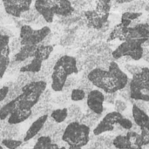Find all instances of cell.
I'll list each match as a JSON object with an SVG mask.
<instances>
[{
	"label": "cell",
	"mask_w": 149,
	"mask_h": 149,
	"mask_svg": "<svg viewBox=\"0 0 149 149\" xmlns=\"http://www.w3.org/2000/svg\"><path fill=\"white\" fill-rule=\"evenodd\" d=\"M47 83L45 80L31 81L21 87V93L16 97L17 107L32 110L46 91Z\"/></svg>",
	"instance_id": "cell-1"
},
{
	"label": "cell",
	"mask_w": 149,
	"mask_h": 149,
	"mask_svg": "<svg viewBox=\"0 0 149 149\" xmlns=\"http://www.w3.org/2000/svg\"><path fill=\"white\" fill-rule=\"evenodd\" d=\"M90 132V127L86 124L73 121L66 126L62 134V141L68 146L83 148L89 142Z\"/></svg>",
	"instance_id": "cell-2"
},
{
	"label": "cell",
	"mask_w": 149,
	"mask_h": 149,
	"mask_svg": "<svg viewBox=\"0 0 149 149\" xmlns=\"http://www.w3.org/2000/svg\"><path fill=\"white\" fill-rule=\"evenodd\" d=\"M145 40L146 39H129L123 41L114 51L112 52V56L114 61L123 56H129L134 61L141 59L143 54L142 44Z\"/></svg>",
	"instance_id": "cell-3"
},
{
	"label": "cell",
	"mask_w": 149,
	"mask_h": 149,
	"mask_svg": "<svg viewBox=\"0 0 149 149\" xmlns=\"http://www.w3.org/2000/svg\"><path fill=\"white\" fill-rule=\"evenodd\" d=\"M87 79L93 86L104 91L106 93L110 94L117 92L108 70L95 67L87 73Z\"/></svg>",
	"instance_id": "cell-4"
},
{
	"label": "cell",
	"mask_w": 149,
	"mask_h": 149,
	"mask_svg": "<svg viewBox=\"0 0 149 149\" xmlns=\"http://www.w3.org/2000/svg\"><path fill=\"white\" fill-rule=\"evenodd\" d=\"M50 33L51 29L46 25L38 30H34L31 25L24 24L20 27L19 39L21 45H38Z\"/></svg>",
	"instance_id": "cell-5"
},
{
	"label": "cell",
	"mask_w": 149,
	"mask_h": 149,
	"mask_svg": "<svg viewBox=\"0 0 149 149\" xmlns=\"http://www.w3.org/2000/svg\"><path fill=\"white\" fill-rule=\"evenodd\" d=\"M107 70L109 72V74L112 78L113 83L117 92L123 90L125 87H127V86L129 83L128 76L127 75L126 72H124L120 69L119 64L116 61H114V60L112 61L110 63Z\"/></svg>",
	"instance_id": "cell-6"
},
{
	"label": "cell",
	"mask_w": 149,
	"mask_h": 149,
	"mask_svg": "<svg viewBox=\"0 0 149 149\" xmlns=\"http://www.w3.org/2000/svg\"><path fill=\"white\" fill-rule=\"evenodd\" d=\"M58 2L59 0H36L34 7L47 23H51L53 20Z\"/></svg>",
	"instance_id": "cell-7"
},
{
	"label": "cell",
	"mask_w": 149,
	"mask_h": 149,
	"mask_svg": "<svg viewBox=\"0 0 149 149\" xmlns=\"http://www.w3.org/2000/svg\"><path fill=\"white\" fill-rule=\"evenodd\" d=\"M149 38V24L142 22L135 26H128L124 29L123 41L129 39H148Z\"/></svg>",
	"instance_id": "cell-8"
},
{
	"label": "cell",
	"mask_w": 149,
	"mask_h": 149,
	"mask_svg": "<svg viewBox=\"0 0 149 149\" xmlns=\"http://www.w3.org/2000/svg\"><path fill=\"white\" fill-rule=\"evenodd\" d=\"M106 98L104 93L99 89L91 90L86 97L88 108L95 114H101L104 111V101Z\"/></svg>",
	"instance_id": "cell-9"
},
{
	"label": "cell",
	"mask_w": 149,
	"mask_h": 149,
	"mask_svg": "<svg viewBox=\"0 0 149 149\" xmlns=\"http://www.w3.org/2000/svg\"><path fill=\"white\" fill-rule=\"evenodd\" d=\"M69 76L57 64H55L52 72V89L54 92H61L65 88L66 79Z\"/></svg>",
	"instance_id": "cell-10"
},
{
	"label": "cell",
	"mask_w": 149,
	"mask_h": 149,
	"mask_svg": "<svg viewBox=\"0 0 149 149\" xmlns=\"http://www.w3.org/2000/svg\"><path fill=\"white\" fill-rule=\"evenodd\" d=\"M129 84V96L132 100L143 101V102H149V93L142 88V86L139 84L136 79L130 80Z\"/></svg>",
	"instance_id": "cell-11"
},
{
	"label": "cell",
	"mask_w": 149,
	"mask_h": 149,
	"mask_svg": "<svg viewBox=\"0 0 149 149\" xmlns=\"http://www.w3.org/2000/svg\"><path fill=\"white\" fill-rule=\"evenodd\" d=\"M47 120H48L47 114H43V115L39 116L37 120H35L32 122V124L30 126L28 130L26 131V133L24 136V141L27 142V141L32 140L33 138H35L38 134V133L43 129L45 123L47 122Z\"/></svg>",
	"instance_id": "cell-12"
},
{
	"label": "cell",
	"mask_w": 149,
	"mask_h": 149,
	"mask_svg": "<svg viewBox=\"0 0 149 149\" xmlns=\"http://www.w3.org/2000/svg\"><path fill=\"white\" fill-rule=\"evenodd\" d=\"M56 64L58 65L66 72L68 76H72L79 72V70L77 67V59L74 57L68 56V55L61 56L58 59Z\"/></svg>",
	"instance_id": "cell-13"
},
{
	"label": "cell",
	"mask_w": 149,
	"mask_h": 149,
	"mask_svg": "<svg viewBox=\"0 0 149 149\" xmlns=\"http://www.w3.org/2000/svg\"><path fill=\"white\" fill-rule=\"evenodd\" d=\"M86 24L89 28H93L95 30H101L104 24L107 23L105 22L102 17L97 13L95 10H89L84 12Z\"/></svg>",
	"instance_id": "cell-14"
},
{
	"label": "cell",
	"mask_w": 149,
	"mask_h": 149,
	"mask_svg": "<svg viewBox=\"0 0 149 149\" xmlns=\"http://www.w3.org/2000/svg\"><path fill=\"white\" fill-rule=\"evenodd\" d=\"M32 114V110H28V109H24L20 107H17L11 114L8 117L7 122L9 125L15 126L17 124H20L22 122H24L27 120L31 115Z\"/></svg>",
	"instance_id": "cell-15"
},
{
	"label": "cell",
	"mask_w": 149,
	"mask_h": 149,
	"mask_svg": "<svg viewBox=\"0 0 149 149\" xmlns=\"http://www.w3.org/2000/svg\"><path fill=\"white\" fill-rule=\"evenodd\" d=\"M132 113L134 120L136 123V125L141 129L145 128L149 131V115H148V113L137 105L133 106Z\"/></svg>",
	"instance_id": "cell-16"
},
{
	"label": "cell",
	"mask_w": 149,
	"mask_h": 149,
	"mask_svg": "<svg viewBox=\"0 0 149 149\" xmlns=\"http://www.w3.org/2000/svg\"><path fill=\"white\" fill-rule=\"evenodd\" d=\"M38 45H21L19 51L15 53L13 60L22 63L29 58H33Z\"/></svg>",
	"instance_id": "cell-17"
},
{
	"label": "cell",
	"mask_w": 149,
	"mask_h": 149,
	"mask_svg": "<svg viewBox=\"0 0 149 149\" xmlns=\"http://www.w3.org/2000/svg\"><path fill=\"white\" fill-rule=\"evenodd\" d=\"M112 9V0H97L95 10L105 22L109 20L110 10Z\"/></svg>",
	"instance_id": "cell-18"
},
{
	"label": "cell",
	"mask_w": 149,
	"mask_h": 149,
	"mask_svg": "<svg viewBox=\"0 0 149 149\" xmlns=\"http://www.w3.org/2000/svg\"><path fill=\"white\" fill-rule=\"evenodd\" d=\"M42 65H43V61H41L40 59L33 57L31 58V60L28 64L20 66L19 72H32V73H37V72H39L41 71Z\"/></svg>",
	"instance_id": "cell-19"
},
{
	"label": "cell",
	"mask_w": 149,
	"mask_h": 149,
	"mask_svg": "<svg viewBox=\"0 0 149 149\" xmlns=\"http://www.w3.org/2000/svg\"><path fill=\"white\" fill-rule=\"evenodd\" d=\"M5 12L13 17H21L22 12L17 5V0H1Z\"/></svg>",
	"instance_id": "cell-20"
},
{
	"label": "cell",
	"mask_w": 149,
	"mask_h": 149,
	"mask_svg": "<svg viewBox=\"0 0 149 149\" xmlns=\"http://www.w3.org/2000/svg\"><path fill=\"white\" fill-rule=\"evenodd\" d=\"M52 51H53V46L51 45H38L34 53V57L44 62L50 58V55L52 52Z\"/></svg>",
	"instance_id": "cell-21"
},
{
	"label": "cell",
	"mask_w": 149,
	"mask_h": 149,
	"mask_svg": "<svg viewBox=\"0 0 149 149\" xmlns=\"http://www.w3.org/2000/svg\"><path fill=\"white\" fill-rule=\"evenodd\" d=\"M133 77L139 81L141 86L143 87L144 90L149 93V68L148 67H142L141 70L137 72L136 74L133 75Z\"/></svg>",
	"instance_id": "cell-22"
},
{
	"label": "cell",
	"mask_w": 149,
	"mask_h": 149,
	"mask_svg": "<svg viewBox=\"0 0 149 149\" xmlns=\"http://www.w3.org/2000/svg\"><path fill=\"white\" fill-rule=\"evenodd\" d=\"M17 107V103L16 98L6 102L3 106L0 107V120H7L11 113Z\"/></svg>",
	"instance_id": "cell-23"
},
{
	"label": "cell",
	"mask_w": 149,
	"mask_h": 149,
	"mask_svg": "<svg viewBox=\"0 0 149 149\" xmlns=\"http://www.w3.org/2000/svg\"><path fill=\"white\" fill-rule=\"evenodd\" d=\"M147 2L144 0H134L130 3L121 4V10L123 11H133V12H141L145 8Z\"/></svg>",
	"instance_id": "cell-24"
},
{
	"label": "cell",
	"mask_w": 149,
	"mask_h": 149,
	"mask_svg": "<svg viewBox=\"0 0 149 149\" xmlns=\"http://www.w3.org/2000/svg\"><path fill=\"white\" fill-rule=\"evenodd\" d=\"M126 136L129 142L127 149H142L143 144H142L140 134H138L136 132L130 131L127 134Z\"/></svg>",
	"instance_id": "cell-25"
},
{
	"label": "cell",
	"mask_w": 149,
	"mask_h": 149,
	"mask_svg": "<svg viewBox=\"0 0 149 149\" xmlns=\"http://www.w3.org/2000/svg\"><path fill=\"white\" fill-rule=\"evenodd\" d=\"M142 16V12H133V11H124L120 17V24L125 27H128L132 21L140 18Z\"/></svg>",
	"instance_id": "cell-26"
},
{
	"label": "cell",
	"mask_w": 149,
	"mask_h": 149,
	"mask_svg": "<svg viewBox=\"0 0 149 149\" xmlns=\"http://www.w3.org/2000/svg\"><path fill=\"white\" fill-rule=\"evenodd\" d=\"M114 129V126L107 123V121H105L104 120H101L100 122H99V124L95 127V128L93 129V134L95 136H99L104 133L107 132H111Z\"/></svg>",
	"instance_id": "cell-27"
},
{
	"label": "cell",
	"mask_w": 149,
	"mask_h": 149,
	"mask_svg": "<svg viewBox=\"0 0 149 149\" xmlns=\"http://www.w3.org/2000/svg\"><path fill=\"white\" fill-rule=\"evenodd\" d=\"M68 116L67 108H60L55 109L51 113V118L57 123H63Z\"/></svg>",
	"instance_id": "cell-28"
},
{
	"label": "cell",
	"mask_w": 149,
	"mask_h": 149,
	"mask_svg": "<svg viewBox=\"0 0 149 149\" xmlns=\"http://www.w3.org/2000/svg\"><path fill=\"white\" fill-rule=\"evenodd\" d=\"M126 27L124 25H122L120 23L116 24L114 26V28L113 29V31H111V33L109 34V37L107 38V42L115 40V39H120V41H123V32H124V29Z\"/></svg>",
	"instance_id": "cell-29"
},
{
	"label": "cell",
	"mask_w": 149,
	"mask_h": 149,
	"mask_svg": "<svg viewBox=\"0 0 149 149\" xmlns=\"http://www.w3.org/2000/svg\"><path fill=\"white\" fill-rule=\"evenodd\" d=\"M52 144V141L50 136H40L32 149H51Z\"/></svg>",
	"instance_id": "cell-30"
},
{
	"label": "cell",
	"mask_w": 149,
	"mask_h": 149,
	"mask_svg": "<svg viewBox=\"0 0 149 149\" xmlns=\"http://www.w3.org/2000/svg\"><path fill=\"white\" fill-rule=\"evenodd\" d=\"M39 17H40V14L37 11V10L35 9L34 6L32 8L31 7V9L29 10L22 13V15H21V17L26 23H34Z\"/></svg>",
	"instance_id": "cell-31"
},
{
	"label": "cell",
	"mask_w": 149,
	"mask_h": 149,
	"mask_svg": "<svg viewBox=\"0 0 149 149\" xmlns=\"http://www.w3.org/2000/svg\"><path fill=\"white\" fill-rule=\"evenodd\" d=\"M10 38L0 34V58L2 56H10V50L9 46Z\"/></svg>",
	"instance_id": "cell-32"
},
{
	"label": "cell",
	"mask_w": 149,
	"mask_h": 149,
	"mask_svg": "<svg viewBox=\"0 0 149 149\" xmlns=\"http://www.w3.org/2000/svg\"><path fill=\"white\" fill-rule=\"evenodd\" d=\"M123 118V115L121 114V113L118 112V111H115V112H111V113H108L102 120H104L105 121H107V123L113 125V126H115L116 124L119 123L120 120Z\"/></svg>",
	"instance_id": "cell-33"
},
{
	"label": "cell",
	"mask_w": 149,
	"mask_h": 149,
	"mask_svg": "<svg viewBox=\"0 0 149 149\" xmlns=\"http://www.w3.org/2000/svg\"><path fill=\"white\" fill-rule=\"evenodd\" d=\"M113 145L117 149H127L129 142L126 135H118L113 141Z\"/></svg>",
	"instance_id": "cell-34"
},
{
	"label": "cell",
	"mask_w": 149,
	"mask_h": 149,
	"mask_svg": "<svg viewBox=\"0 0 149 149\" xmlns=\"http://www.w3.org/2000/svg\"><path fill=\"white\" fill-rule=\"evenodd\" d=\"M22 144H23L22 141L10 139V138L3 139L1 141V145L7 149H17L19 147H21Z\"/></svg>",
	"instance_id": "cell-35"
},
{
	"label": "cell",
	"mask_w": 149,
	"mask_h": 149,
	"mask_svg": "<svg viewBox=\"0 0 149 149\" xmlns=\"http://www.w3.org/2000/svg\"><path fill=\"white\" fill-rule=\"evenodd\" d=\"M70 97L72 101L79 102V101L83 100L86 98V92L81 88H75L72 90Z\"/></svg>",
	"instance_id": "cell-36"
},
{
	"label": "cell",
	"mask_w": 149,
	"mask_h": 149,
	"mask_svg": "<svg viewBox=\"0 0 149 149\" xmlns=\"http://www.w3.org/2000/svg\"><path fill=\"white\" fill-rule=\"evenodd\" d=\"M97 66V56L91 54L88 55L84 61V67L88 71H92L93 68Z\"/></svg>",
	"instance_id": "cell-37"
},
{
	"label": "cell",
	"mask_w": 149,
	"mask_h": 149,
	"mask_svg": "<svg viewBox=\"0 0 149 149\" xmlns=\"http://www.w3.org/2000/svg\"><path fill=\"white\" fill-rule=\"evenodd\" d=\"M10 56H2L0 58V79L6 72L10 65Z\"/></svg>",
	"instance_id": "cell-38"
},
{
	"label": "cell",
	"mask_w": 149,
	"mask_h": 149,
	"mask_svg": "<svg viewBox=\"0 0 149 149\" xmlns=\"http://www.w3.org/2000/svg\"><path fill=\"white\" fill-rule=\"evenodd\" d=\"M9 46H10V52H15L17 53L20 47H21V43H20V39L19 38H13L11 40H10V43H9Z\"/></svg>",
	"instance_id": "cell-39"
},
{
	"label": "cell",
	"mask_w": 149,
	"mask_h": 149,
	"mask_svg": "<svg viewBox=\"0 0 149 149\" xmlns=\"http://www.w3.org/2000/svg\"><path fill=\"white\" fill-rule=\"evenodd\" d=\"M74 36L72 35V34H66V35H64L61 39H60V45H63V46H68V45H71L73 42H74Z\"/></svg>",
	"instance_id": "cell-40"
},
{
	"label": "cell",
	"mask_w": 149,
	"mask_h": 149,
	"mask_svg": "<svg viewBox=\"0 0 149 149\" xmlns=\"http://www.w3.org/2000/svg\"><path fill=\"white\" fill-rule=\"evenodd\" d=\"M125 68L127 69V71L131 73L132 75H134L136 74L137 72H139L142 67L139 66V65H131V64H126L125 65Z\"/></svg>",
	"instance_id": "cell-41"
},
{
	"label": "cell",
	"mask_w": 149,
	"mask_h": 149,
	"mask_svg": "<svg viewBox=\"0 0 149 149\" xmlns=\"http://www.w3.org/2000/svg\"><path fill=\"white\" fill-rule=\"evenodd\" d=\"M118 124L121 127H123L124 129H127V130H130L133 127V122L130 120H128L127 118H124V117L120 120V121H119Z\"/></svg>",
	"instance_id": "cell-42"
},
{
	"label": "cell",
	"mask_w": 149,
	"mask_h": 149,
	"mask_svg": "<svg viewBox=\"0 0 149 149\" xmlns=\"http://www.w3.org/2000/svg\"><path fill=\"white\" fill-rule=\"evenodd\" d=\"M141 141L143 146L148 145L149 144V131L145 129V128H141Z\"/></svg>",
	"instance_id": "cell-43"
},
{
	"label": "cell",
	"mask_w": 149,
	"mask_h": 149,
	"mask_svg": "<svg viewBox=\"0 0 149 149\" xmlns=\"http://www.w3.org/2000/svg\"><path fill=\"white\" fill-rule=\"evenodd\" d=\"M72 4L74 8V10L76 9H82L83 7H85L87 4L86 0H72Z\"/></svg>",
	"instance_id": "cell-44"
},
{
	"label": "cell",
	"mask_w": 149,
	"mask_h": 149,
	"mask_svg": "<svg viewBox=\"0 0 149 149\" xmlns=\"http://www.w3.org/2000/svg\"><path fill=\"white\" fill-rule=\"evenodd\" d=\"M9 91H10V87L8 86H3V87L0 88V102L6 100Z\"/></svg>",
	"instance_id": "cell-45"
},
{
	"label": "cell",
	"mask_w": 149,
	"mask_h": 149,
	"mask_svg": "<svg viewBox=\"0 0 149 149\" xmlns=\"http://www.w3.org/2000/svg\"><path fill=\"white\" fill-rule=\"evenodd\" d=\"M46 21H45V19L42 17V16H40L33 24H35L36 25H38V26H41V27H44V26H45V24H46Z\"/></svg>",
	"instance_id": "cell-46"
},
{
	"label": "cell",
	"mask_w": 149,
	"mask_h": 149,
	"mask_svg": "<svg viewBox=\"0 0 149 149\" xmlns=\"http://www.w3.org/2000/svg\"><path fill=\"white\" fill-rule=\"evenodd\" d=\"M0 34L1 35H4V36H7L9 38H10L11 36H13L12 35V32L10 30L6 29L4 27H0Z\"/></svg>",
	"instance_id": "cell-47"
},
{
	"label": "cell",
	"mask_w": 149,
	"mask_h": 149,
	"mask_svg": "<svg viewBox=\"0 0 149 149\" xmlns=\"http://www.w3.org/2000/svg\"><path fill=\"white\" fill-rule=\"evenodd\" d=\"M143 48V54H142V59H144L146 62L149 63V49L142 47Z\"/></svg>",
	"instance_id": "cell-48"
},
{
	"label": "cell",
	"mask_w": 149,
	"mask_h": 149,
	"mask_svg": "<svg viewBox=\"0 0 149 149\" xmlns=\"http://www.w3.org/2000/svg\"><path fill=\"white\" fill-rule=\"evenodd\" d=\"M51 40H52V33H50L49 35H47V36L43 39V41H42L39 45H50Z\"/></svg>",
	"instance_id": "cell-49"
},
{
	"label": "cell",
	"mask_w": 149,
	"mask_h": 149,
	"mask_svg": "<svg viewBox=\"0 0 149 149\" xmlns=\"http://www.w3.org/2000/svg\"><path fill=\"white\" fill-rule=\"evenodd\" d=\"M68 149H82L80 147H77V146H69Z\"/></svg>",
	"instance_id": "cell-50"
},
{
	"label": "cell",
	"mask_w": 149,
	"mask_h": 149,
	"mask_svg": "<svg viewBox=\"0 0 149 149\" xmlns=\"http://www.w3.org/2000/svg\"><path fill=\"white\" fill-rule=\"evenodd\" d=\"M148 12H149V0L147 1V3H146V6H145V8H144Z\"/></svg>",
	"instance_id": "cell-51"
},
{
	"label": "cell",
	"mask_w": 149,
	"mask_h": 149,
	"mask_svg": "<svg viewBox=\"0 0 149 149\" xmlns=\"http://www.w3.org/2000/svg\"><path fill=\"white\" fill-rule=\"evenodd\" d=\"M97 0H86V2H87V3H89V4H93L94 2H96Z\"/></svg>",
	"instance_id": "cell-52"
},
{
	"label": "cell",
	"mask_w": 149,
	"mask_h": 149,
	"mask_svg": "<svg viewBox=\"0 0 149 149\" xmlns=\"http://www.w3.org/2000/svg\"><path fill=\"white\" fill-rule=\"evenodd\" d=\"M58 149H68V148H66L65 147H61V148H58Z\"/></svg>",
	"instance_id": "cell-53"
},
{
	"label": "cell",
	"mask_w": 149,
	"mask_h": 149,
	"mask_svg": "<svg viewBox=\"0 0 149 149\" xmlns=\"http://www.w3.org/2000/svg\"><path fill=\"white\" fill-rule=\"evenodd\" d=\"M0 149H3V147L2 145H0Z\"/></svg>",
	"instance_id": "cell-54"
},
{
	"label": "cell",
	"mask_w": 149,
	"mask_h": 149,
	"mask_svg": "<svg viewBox=\"0 0 149 149\" xmlns=\"http://www.w3.org/2000/svg\"><path fill=\"white\" fill-rule=\"evenodd\" d=\"M148 112H149V109H148Z\"/></svg>",
	"instance_id": "cell-55"
},
{
	"label": "cell",
	"mask_w": 149,
	"mask_h": 149,
	"mask_svg": "<svg viewBox=\"0 0 149 149\" xmlns=\"http://www.w3.org/2000/svg\"><path fill=\"white\" fill-rule=\"evenodd\" d=\"M35 1H36V0H35Z\"/></svg>",
	"instance_id": "cell-56"
}]
</instances>
